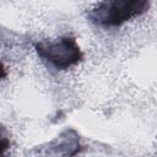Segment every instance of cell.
Masks as SVG:
<instances>
[{
	"mask_svg": "<svg viewBox=\"0 0 157 157\" xmlns=\"http://www.w3.org/2000/svg\"><path fill=\"white\" fill-rule=\"evenodd\" d=\"M144 1H112L103 2L94 10V17L105 25H119L144 10Z\"/></svg>",
	"mask_w": 157,
	"mask_h": 157,
	"instance_id": "cell-1",
	"label": "cell"
},
{
	"mask_svg": "<svg viewBox=\"0 0 157 157\" xmlns=\"http://www.w3.org/2000/svg\"><path fill=\"white\" fill-rule=\"evenodd\" d=\"M38 52L42 56L50 60L58 67L69 66L78 60L80 52L74 40L69 38H63L56 42H49L45 44H40L38 47Z\"/></svg>",
	"mask_w": 157,
	"mask_h": 157,
	"instance_id": "cell-2",
	"label": "cell"
}]
</instances>
